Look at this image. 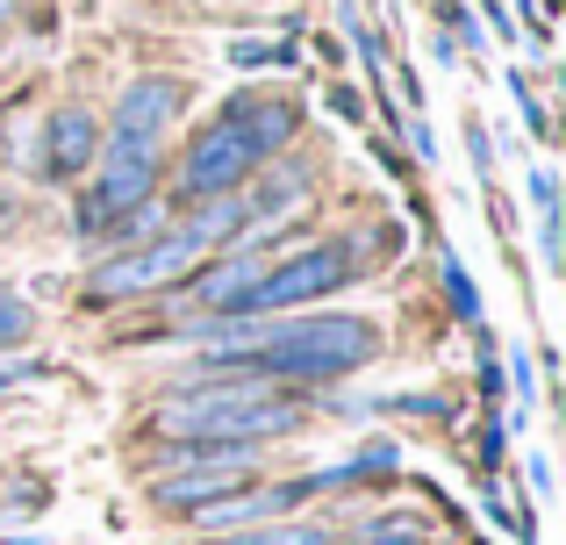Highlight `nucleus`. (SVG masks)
Instances as JSON below:
<instances>
[{
  "instance_id": "1",
  "label": "nucleus",
  "mask_w": 566,
  "mask_h": 545,
  "mask_svg": "<svg viewBox=\"0 0 566 545\" xmlns=\"http://www.w3.org/2000/svg\"><path fill=\"white\" fill-rule=\"evenodd\" d=\"M302 423V409L273 388H244V380H222V388H193L180 402L158 409V431L180 438V446H259V438H287Z\"/></svg>"
},
{
  "instance_id": "2",
  "label": "nucleus",
  "mask_w": 566,
  "mask_h": 545,
  "mask_svg": "<svg viewBox=\"0 0 566 545\" xmlns=\"http://www.w3.org/2000/svg\"><path fill=\"white\" fill-rule=\"evenodd\" d=\"M380 352V331L359 316H302V323H273L251 359H230L222 374H265V380H337L352 366H366Z\"/></svg>"
},
{
  "instance_id": "3",
  "label": "nucleus",
  "mask_w": 566,
  "mask_h": 545,
  "mask_svg": "<svg viewBox=\"0 0 566 545\" xmlns=\"http://www.w3.org/2000/svg\"><path fill=\"white\" fill-rule=\"evenodd\" d=\"M345 280H352V252H345V244H308V252L265 266V280L244 294L237 316H287V308H308V302H323V294H337Z\"/></svg>"
},
{
  "instance_id": "4",
  "label": "nucleus",
  "mask_w": 566,
  "mask_h": 545,
  "mask_svg": "<svg viewBox=\"0 0 566 545\" xmlns=\"http://www.w3.org/2000/svg\"><path fill=\"white\" fill-rule=\"evenodd\" d=\"M180 460V474H158L151 481V503L172 510V517H193L201 503H216V495H237L251 481V446H180L172 452Z\"/></svg>"
},
{
  "instance_id": "5",
  "label": "nucleus",
  "mask_w": 566,
  "mask_h": 545,
  "mask_svg": "<svg viewBox=\"0 0 566 545\" xmlns=\"http://www.w3.org/2000/svg\"><path fill=\"white\" fill-rule=\"evenodd\" d=\"M193 244L180 238V230H166V238H151V244H137V252H115L108 266L94 273V302H129V294H151V287H172V280H187L193 273Z\"/></svg>"
},
{
  "instance_id": "6",
  "label": "nucleus",
  "mask_w": 566,
  "mask_h": 545,
  "mask_svg": "<svg viewBox=\"0 0 566 545\" xmlns=\"http://www.w3.org/2000/svg\"><path fill=\"white\" fill-rule=\"evenodd\" d=\"M158 158H166V144L108 137V166H101L94 195H86V209H80V230H94L101 216H129V209H144V195L158 187Z\"/></svg>"
},
{
  "instance_id": "7",
  "label": "nucleus",
  "mask_w": 566,
  "mask_h": 545,
  "mask_svg": "<svg viewBox=\"0 0 566 545\" xmlns=\"http://www.w3.org/2000/svg\"><path fill=\"white\" fill-rule=\"evenodd\" d=\"M259 172V158H251V144L237 137L230 123H201L187 144V166H180V187L193 201H216V195H244V180Z\"/></svg>"
},
{
  "instance_id": "8",
  "label": "nucleus",
  "mask_w": 566,
  "mask_h": 545,
  "mask_svg": "<svg viewBox=\"0 0 566 545\" xmlns=\"http://www.w3.org/2000/svg\"><path fill=\"white\" fill-rule=\"evenodd\" d=\"M180 115V80H166V72H144V80H129L123 94H115V123L108 137H137V144H166V123Z\"/></svg>"
},
{
  "instance_id": "9",
  "label": "nucleus",
  "mask_w": 566,
  "mask_h": 545,
  "mask_svg": "<svg viewBox=\"0 0 566 545\" xmlns=\"http://www.w3.org/2000/svg\"><path fill=\"white\" fill-rule=\"evenodd\" d=\"M222 123L251 144V158H273L280 144L302 129V108H294V101H265V94H230L222 101Z\"/></svg>"
},
{
  "instance_id": "10",
  "label": "nucleus",
  "mask_w": 566,
  "mask_h": 545,
  "mask_svg": "<svg viewBox=\"0 0 566 545\" xmlns=\"http://www.w3.org/2000/svg\"><path fill=\"white\" fill-rule=\"evenodd\" d=\"M101 158V123L86 108H57L51 123H43V172L51 180H72V172H86Z\"/></svg>"
},
{
  "instance_id": "11",
  "label": "nucleus",
  "mask_w": 566,
  "mask_h": 545,
  "mask_svg": "<svg viewBox=\"0 0 566 545\" xmlns=\"http://www.w3.org/2000/svg\"><path fill=\"white\" fill-rule=\"evenodd\" d=\"M259 280H265V259L259 252H237V259H216V266L193 280V294H201L208 308H222V316H237V308H244V294L259 287Z\"/></svg>"
},
{
  "instance_id": "12",
  "label": "nucleus",
  "mask_w": 566,
  "mask_h": 545,
  "mask_svg": "<svg viewBox=\"0 0 566 545\" xmlns=\"http://www.w3.org/2000/svg\"><path fill=\"white\" fill-rule=\"evenodd\" d=\"M244 223H251V216H244V195H216V201H201V216H193V223H180V238L193 244V252H208V244H230Z\"/></svg>"
},
{
  "instance_id": "13",
  "label": "nucleus",
  "mask_w": 566,
  "mask_h": 545,
  "mask_svg": "<svg viewBox=\"0 0 566 545\" xmlns=\"http://www.w3.org/2000/svg\"><path fill=\"white\" fill-rule=\"evenodd\" d=\"M302 201H308V172L287 166V172H265L259 195H244V216H251V223H265V216H287V209H302Z\"/></svg>"
},
{
  "instance_id": "14",
  "label": "nucleus",
  "mask_w": 566,
  "mask_h": 545,
  "mask_svg": "<svg viewBox=\"0 0 566 545\" xmlns=\"http://www.w3.org/2000/svg\"><path fill=\"white\" fill-rule=\"evenodd\" d=\"M216 545H331L316 524H251V532H230Z\"/></svg>"
},
{
  "instance_id": "15",
  "label": "nucleus",
  "mask_w": 566,
  "mask_h": 545,
  "mask_svg": "<svg viewBox=\"0 0 566 545\" xmlns=\"http://www.w3.org/2000/svg\"><path fill=\"white\" fill-rule=\"evenodd\" d=\"M29 331H36V316H29V302H22V294L8 287V280H0V352H14V345H22Z\"/></svg>"
},
{
  "instance_id": "16",
  "label": "nucleus",
  "mask_w": 566,
  "mask_h": 545,
  "mask_svg": "<svg viewBox=\"0 0 566 545\" xmlns=\"http://www.w3.org/2000/svg\"><path fill=\"white\" fill-rule=\"evenodd\" d=\"M444 302H452V316L459 323H481V302H473V280L459 259H444Z\"/></svg>"
},
{
  "instance_id": "17",
  "label": "nucleus",
  "mask_w": 566,
  "mask_h": 545,
  "mask_svg": "<svg viewBox=\"0 0 566 545\" xmlns=\"http://www.w3.org/2000/svg\"><path fill=\"white\" fill-rule=\"evenodd\" d=\"M294 51H280V43H230V65H244V72H259V65H287Z\"/></svg>"
},
{
  "instance_id": "18",
  "label": "nucleus",
  "mask_w": 566,
  "mask_h": 545,
  "mask_svg": "<svg viewBox=\"0 0 566 545\" xmlns=\"http://www.w3.org/2000/svg\"><path fill=\"white\" fill-rule=\"evenodd\" d=\"M331 108H337V123H359V115H366V101H359V86H345V80H331Z\"/></svg>"
},
{
  "instance_id": "19",
  "label": "nucleus",
  "mask_w": 566,
  "mask_h": 545,
  "mask_svg": "<svg viewBox=\"0 0 566 545\" xmlns=\"http://www.w3.org/2000/svg\"><path fill=\"white\" fill-rule=\"evenodd\" d=\"M366 545H423V532H416V524H395V517H387V524H374V538H366Z\"/></svg>"
},
{
  "instance_id": "20",
  "label": "nucleus",
  "mask_w": 566,
  "mask_h": 545,
  "mask_svg": "<svg viewBox=\"0 0 566 545\" xmlns=\"http://www.w3.org/2000/svg\"><path fill=\"white\" fill-rule=\"evenodd\" d=\"M0 22H8V0H0Z\"/></svg>"
},
{
  "instance_id": "21",
  "label": "nucleus",
  "mask_w": 566,
  "mask_h": 545,
  "mask_svg": "<svg viewBox=\"0 0 566 545\" xmlns=\"http://www.w3.org/2000/svg\"><path fill=\"white\" fill-rule=\"evenodd\" d=\"M488 8H495V0H488Z\"/></svg>"
}]
</instances>
